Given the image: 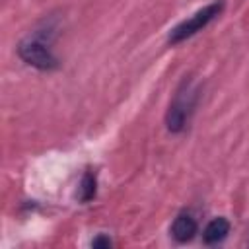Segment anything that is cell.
<instances>
[{"label":"cell","instance_id":"3","mask_svg":"<svg viewBox=\"0 0 249 249\" xmlns=\"http://www.w3.org/2000/svg\"><path fill=\"white\" fill-rule=\"evenodd\" d=\"M18 54L25 64L39 68V70H54L58 66V60L53 54V51L49 49V45L37 37L23 39L18 45Z\"/></svg>","mask_w":249,"mask_h":249},{"label":"cell","instance_id":"4","mask_svg":"<svg viewBox=\"0 0 249 249\" xmlns=\"http://www.w3.org/2000/svg\"><path fill=\"white\" fill-rule=\"evenodd\" d=\"M196 230H198L196 220H195L189 212L179 214V216L173 220V224H171V235H173V239L179 241V243H187V241H191V239L195 237Z\"/></svg>","mask_w":249,"mask_h":249},{"label":"cell","instance_id":"7","mask_svg":"<svg viewBox=\"0 0 249 249\" xmlns=\"http://www.w3.org/2000/svg\"><path fill=\"white\" fill-rule=\"evenodd\" d=\"M91 245H93V247H99V249H109V247L113 245V241H111L107 235H97V237L91 239Z\"/></svg>","mask_w":249,"mask_h":249},{"label":"cell","instance_id":"6","mask_svg":"<svg viewBox=\"0 0 249 249\" xmlns=\"http://www.w3.org/2000/svg\"><path fill=\"white\" fill-rule=\"evenodd\" d=\"M95 187H97V181H95V175L91 171H86L82 175V181H80V189H78V196L82 202H89L93 196H95Z\"/></svg>","mask_w":249,"mask_h":249},{"label":"cell","instance_id":"2","mask_svg":"<svg viewBox=\"0 0 249 249\" xmlns=\"http://www.w3.org/2000/svg\"><path fill=\"white\" fill-rule=\"evenodd\" d=\"M224 8V2H212L204 8H200L198 12H195L189 19L181 21L179 25H175L171 31H169V37H167V43L169 45H177L189 37H193L195 33H198L202 27H206Z\"/></svg>","mask_w":249,"mask_h":249},{"label":"cell","instance_id":"1","mask_svg":"<svg viewBox=\"0 0 249 249\" xmlns=\"http://www.w3.org/2000/svg\"><path fill=\"white\" fill-rule=\"evenodd\" d=\"M198 89L193 86L191 80H183L181 88L177 89L167 113H165V126L169 132H181L187 126V121L196 105Z\"/></svg>","mask_w":249,"mask_h":249},{"label":"cell","instance_id":"5","mask_svg":"<svg viewBox=\"0 0 249 249\" xmlns=\"http://www.w3.org/2000/svg\"><path fill=\"white\" fill-rule=\"evenodd\" d=\"M228 233H230V222L224 216H220V218H214L206 224L202 239H204V243L214 245V243H220L222 239H226Z\"/></svg>","mask_w":249,"mask_h":249}]
</instances>
